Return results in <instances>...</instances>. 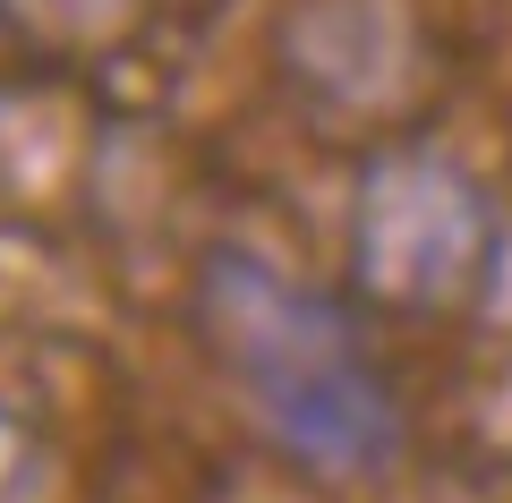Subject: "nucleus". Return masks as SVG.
Segmentation results:
<instances>
[{
	"instance_id": "f257e3e1",
	"label": "nucleus",
	"mask_w": 512,
	"mask_h": 503,
	"mask_svg": "<svg viewBox=\"0 0 512 503\" xmlns=\"http://www.w3.org/2000/svg\"><path fill=\"white\" fill-rule=\"evenodd\" d=\"M197 324L248 393V418L316 478H376L402 461V401L333 290L291 282L248 248H214L197 265Z\"/></svg>"
},
{
	"instance_id": "f03ea898",
	"label": "nucleus",
	"mask_w": 512,
	"mask_h": 503,
	"mask_svg": "<svg viewBox=\"0 0 512 503\" xmlns=\"http://www.w3.org/2000/svg\"><path fill=\"white\" fill-rule=\"evenodd\" d=\"M495 265L487 188L436 145H376L350 188V282L376 307L436 316L461 307Z\"/></svg>"
},
{
	"instance_id": "7ed1b4c3",
	"label": "nucleus",
	"mask_w": 512,
	"mask_h": 503,
	"mask_svg": "<svg viewBox=\"0 0 512 503\" xmlns=\"http://www.w3.org/2000/svg\"><path fill=\"white\" fill-rule=\"evenodd\" d=\"M26 486H35V435L0 401V503H26Z\"/></svg>"
}]
</instances>
